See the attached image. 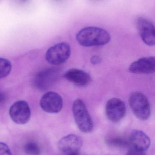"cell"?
Segmentation results:
<instances>
[{
  "label": "cell",
  "instance_id": "obj_1",
  "mask_svg": "<svg viewBox=\"0 0 155 155\" xmlns=\"http://www.w3.org/2000/svg\"><path fill=\"white\" fill-rule=\"evenodd\" d=\"M76 39L80 45L84 47L102 46L110 42L111 35L103 28L90 26L80 30L76 35Z\"/></svg>",
  "mask_w": 155,
  "mask_h": 155
},
{
  "label": "cell",
  "instance_id": "obj_2",
  "mask_svg": "<svg viewBox=\"0 0 155 155\" xmlns=\"http://www.w3.org/2000/svg\"><path fill=\"white\" fill-rule=\"evenodd\" d=\"M72 113L75 121L81 132L89 133L93 128V123L84 102L77 99L73 103Z\"/></svg>",
  "mask_w": 155,
  "mask_h": 155
},
{
  "label": "cell",
  "instance_id": "obj_3",
  "mask_svg": "<svg viewBox=\"0 0 155 155\" xmlns=\"http://www.w3.org/2000/svg\"><path fill=\"white\" fill-rule=\"evenodd\" d=\"M129 105L134 114L139 120H147L151 115V107L147 97L140 92L132 93L129 97Z\"/></svg>",
  "mask_w": 155,
  "mask_h": 155
},
{
  "label": "cell",
  "instance_id": "obj_4",
  "mask_svg": "<svg viewBox=\"0 0 155 155\" xmlns=\"http://www.w3.org/2000/svg\"><path fill=\"white\" fill-rule=\"evenodd\" d=\"M71 53V47L69 44L63 42L49 48L46 51L45 58L52 65H60L69 59Z\"/></svg>",
  "mask_w": 155,
  "mask_h": 155
},
{
  "label": "cell",
  "instance_id": "obj_5",
  "mask_svg": "<svg viewBox=\"0 0 155 155\" xmlns=\"http://www.w3.org/2000/svg\"><path fill=\"white\" fill-rule=\"evenodd\" d=\"M9 114L12 120L15 124H25L31 118V109L27 102L20 100L15 102L11 106Z\"/></svg>",
  "mask_w": 155,
  "mask_h": 155
},
{
  "label": "cell",
  "instance_id": "obj_6",
  "mask_svg": "<svg viewBox=\"0 0 155 155\" xmlns=\"http://www.w3.org/2000/svg\"><path fill=\"white\" fill-rule=\"evenodd\" d=\"M126 107L124 102L119 98L114 97L109 99L106 105V117L111 122H119L126 115Z\"/></svg>",
  "mask_w": 155,
  "mask_h": 155
},
{
  "label": "cell",
  "instance_id": "obj_7",
  "mask_svg": "<svg viewBox=\"0 0 155 155\" xmlns=\"http://www.w3.org/2000/svg\"><path fill=\"white\" fill-rule=\"evenodd\" d=\"M40 106L43 111L51 114L59 113L63 105L62 97L54 92H47L41 98Z\"/></svg>",
  "mask_w": 155,
  "mask_h": 155
},
{
  "label": "cell",
  "instance_id": "obj_8",
  "mask_svg": "<svg viewBox=\"0 0 155 155\" xmlns=\"http://www.w3.org/2000/svg\"><path fill=\"white\" fill-rule=\"evenodd\" d=\"M59 76V71L56 68L45 69L36 74L34 79L35 86L41 90L50 87Z\"/></svg>",
  "mask_w": 155,
  "mask_h": 155
},
{
  "label": "cell",
  "instance_id": "obj_9",
  "mask_svg": "<svg viewBox=\"0 0 155 155\" xmlns=\"http://www.w3.org/2000/svg\"><path fill=\"white\" fill-rule=\"evenodd\" d=\"M136 24L143 41L148 46H154L155 44V31L153 24L143 17L137 18Z\"/></svg>",
  "mask_w": 155,
  "mask_h": 155
},
{
  "label": "cell",
  "instance_id": "obj_10",
  "mask_svg": "<svg viewBox=\"0 0 155 155\" xmlns=\"http://www.w3.org/2000/svg\"><path fill=\"white\" fill-rule=\"evenodd\" d=\"M83 144L82 139L78 136L69 134L59 140L58 147L59 150L66 155L78 153Z\"/></svg>",
  "mask_w": 155,
  "mask_h": 155
},
{
  "label": "cell",
  "instance_id": "obj_11",
  "mask_svg": "<svg viewBox=\"0 0 155 155\" xmlns=\"http://www.w3.org/2000/svg\"><path fill=\"white\" fill-rule=\"evenodd\" d=\"M129 71L136 74H152L155 71V58L153 56L138 59L129 66Z\"/></svg>",
  "mask_w": 155,
  "mask_h": 155
},
{
  "label": "cell",
  "instance_id": "obj_12",
  "mask_svg": "<svg viewBox=\"0 0 155 155\" xmlns=\"http://www.w3.org/2000/svg\"><path fill=\"white\" fill-rule=\"evenodd\" d=\"M64 77L69 82L79 87L86 86L91 81V76L87 73L75 68L66 71Z\"/></svg>",
  "mask_w": 155,
  "mask_h": 155
},
{
  "label": "cell",
  "instance_id": "obj_13",
  "mask_svg": "<svg viewBox=\"0 0 155 155\" xmlns=\"http://www.w3.org/2000/svg\"><path fill=\"white\" fill-rule=\"evenodd\" d=\"M129 145L131 147L146 151L149 148L151 144L149 137L141 130H134L129 138Z\"/></svg>",
  "mask_w": 155,
  "mask_h": 155
},
{
  "label": "cell",
  "instance_id": "obj_14",
  "mask_svg": "<svg viewBox=\"0 0 155 155\" xmlns=\"http://www.w3.org/2000/svg\"><path fill=\"white\" fill-rule=\"evenodd\" d=\"M12 65L7 59L0 58V79L7 77L12 71Z\"/></svg>",
  "mask_w": 155,
  "mask_h": 155
},
{
  "label": "cell",
  "instance_id": "obj_15",
  "mask_svg": "<svg viewBox=\"0 0 155 155\" xmlns=\"http://www.w3.org/2000/svg\"><path fill=\"white\" fill-rule=\"evenodd\" d=\"M108 144L117 147H124L129 145V139L122 137H112L107 139Z\"/></svg>",
  "mask_w": 155,
  "mask_h": 155
},
{
  "label": "cell",
  "instance_id": "obj_16",
  "mask_svg": "<svg viewBox=\"0 0 155 155\" xmlns=\"http://www.w3.org/2000/svg\"><path fill=\"white\" fill-rule=\"evenodd\" d=\"M24 150L25 152L29 155H38L41 152L39 146L34 142H29L25 144Z\"/></svg>",
  "mask_w": 155,
  "mask_h": 155
},
{
  "label": "cell",
  "instance_id": "obj_17",
  "mask_svg": "<svg viewBox=\"0 0 155 155\" xmlns=\"http://www.w3.org/2000/svg\"><path fill=\"white\" fill-rule=\"evenodd\" d=\"M0 155H12L9 147L3 143H0Z\"/></svg>",
  "mask_w": 155,
  "mask_h": 155
},
{
  "label": "cell",
  "instance_id": "obj_18",
  "mask_svg": "<svg viewBox=\"0 0 155 155\" xmlns=\"http://www.w3.org/2000/svg\"><path fill=\"white\" fill-rule=\"evenodd\" d=\"M126 155H147L145 151L130 147Z\"/></svg>",
  "mask_w": 155,
  "mask_h": 155
},
{
  "label": "cell",
  "instance_id": "obj_19",
  "mask_svg": "<svg viewBox=\"0 0 155 155\" xmlns=\"http://www.w3.org/2000/svg\"><path fill=\"white\" fill-rule=\"evenodd\" d=\"M91 62L93 65H96L101 62V58L97 55H94L91 58Z\"/></svg>",
  "mask_w": 155,
  "mask_h": 155
},
{
  "label": "cell",
  "instance_id": "obj_20",
  "mask_svg": "<svg viewBox=\"0 0 155 155\" xmlns=\"http://www.w3.org/2000/svg\"><path fill=\"white\" fill-rule=\"evenodd\" d=\"M6 98V96L4 93L0 92V103H2L5 100Z\"/></svg>",
  "mask_w": 155,
  "mask_h": 155
},
{
  "label": "cell",
  "instance_id": "obj_21",
  "mask_svg": "<svg viewBox=\"0 0 155 155\" xmlns=\"http://www.w3.org/2000/svg\"><path fill=\"white\" fill-rule=\"evenodd\" d=\"M20 1L22 2H27L28 0H20Z\"/></svg>",
  "mask_w": 155,
  "mask_h": 155
},
{
  "label": "cell",
  "instance_id": "obj_22",
  "mask_svg": "<svg viewBox=\"0 0 155 155\" xmlns=\"http://www.w3.org/2000/svg\"><path fill=\"white\" fill-rule=\"evenodd\" d=\"M66 155H79V154H78V153H76Z\"/></svg>",
  "mask_w": 155,
  "mask_h": 155
}]
</instances>
